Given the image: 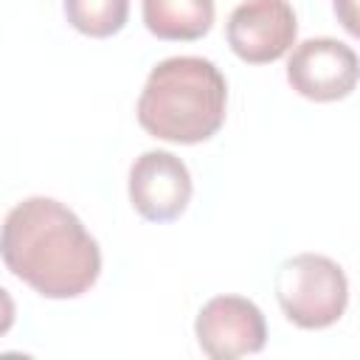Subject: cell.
<instances>
[{"mask_svg": "<svg viewBox=\"0 0 360 360\" xmlns=\"http://www.w3.org/2000/svg\"><path fill=\"white\" fill-rule=\"evenodd\" d=\"M290 87L309 101H338L357 87V53L332 37L295 45L287 62Z\"/></svg>", "mask_w": 360, "mask_h": 360, "instance_id": "cell-6", "label": "cell"}, {"mask_svg": "<svg viewBox=\"0 0 360 360\" xmlns=\"http://www.w3.org/2000/svg\"><path fill=\"white\" fill-rule=\"evenodd\" d=\"M68 22L93 39L118 34L129 17V0H65Z\"/></svg>", "mask_w": 360, "mask_h": 360, "instance_id": "cell-9", "label": "cell"}, {"mask_svg": "<svg viewBox=\"0 0 360 360\" xmlns=\"http://www.w3.org/2000/svg\"><path fill=\"white\" fill-rule=\"evenodd\" d=\"M14 326V301L11 295L0 287V338Z\"/></svg>", "mask_w": 360, "mask_h": 360, "instance_id": "cell-10", "label": "cell"}, {"mask_svg": "<svg viewBox=\"0 0 360 360\" xmlns=\"http://www.w3.org/2000/svg\"><path fill=\"white\" fill-rule=\"evenodd\" d=\"M214 0H143V25L166 42H194L211 31Z\"/></svg>", "mask_w": 360, "mask_h": 360, "instance_id": "cell-8", "label": "cell"}, {"mask_svg": "<svg viewBox=\"0 0 360 360\" xmlns=\"http://www.w3.org/2000/svg\"><path fill=\"white\" fill-rule=\"evenodd\" d=\"M194 335L208 357L233 360L264 349L267 323L253 301L242 295H217L197 312Z\"/></svg>", "mask_w": 360, "mask_h": 360, "instance_id": "cell-5", "label": "cell"}, {"mask_svg": "<svg viewBox=\"0 0 360 360\" xmlns=\"http://www.w3.org/2000/svg\"><path fill=\"white\" fill-rule=\"evenodd\" d=\"M191 200V174L186 163L166 152L152 149L135 158L129 169V202L149 222L177 219Z\"/></svg>", "mask_w": 360, "mask_h": 360, "instance_id": "cell-7", "label": "cell"}, {"mask_svg": "<svg viewBox=\"0 0 360 360\" xmlns=\"http://www.w3.org/2000/svg\"><path fill=\"white\" fill-rule=\"evenodd\" d=\"M228 84L202 56H172L152 68L141 98L138 124L169 143H200L225 124Z\"/></svg>", "mask_w": 360, "mask_h": 360, "instance_id": "cell-2", "label": "cell"}, {"mask_svg": "<svg viewBox=\"0 0 360 360\" xmlns=\"http://www.w3.org/2000/svg\"><path fill=\"white\" fill-rule=\"evenodd\" d=\"M298 34L295 11L287 0H245L225 25L231 51L248 65H267L281 59Z\"/></svg>", "mask_w": 360, "mask_h": 360, "instance_id": "cell-4", "label": "cell"}, {"mask_svg": "<svg viewBox=\"0 0 360 360\" xmlns=\"http://www.w3.org/2000/svg\"><path fill=\"white\" fill-rule=\"evenodd\" d=\"M0 259L45 298H79L101 273V250L82 219L51 197L17 202L0 225Z\"/></svg>", "mask_w": 360, "mask_h": 360, "instance_id": "cell-1", "label": "cell"}, {"mask_svg": "<svg viewBox=\"0 0 360 360\" xmlns=\"http://www.w3.org/2000/svg\"><path fill=\"white\" fill-rule=\"evenodd\" d=\"M276 298L290 323L301 329H326L340 321L349 304V281L338 262L318 253L287 259L273 278Z\"/></svg>", "mask_w": 360, "mask_h": 360, "instance_id": "cell-3", "label": "cell"}]
</instances>
